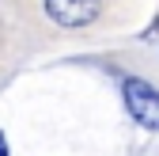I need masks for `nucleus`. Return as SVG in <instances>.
<instances>
[{"instance_id":"f257e3e1","label":"nucleus","mask_w":159,"mask_h":156,"mask_svg":"<svg viewBox=\"0 0 159 156\" xmlns=\"http://www.w3.org/2000/svg\"><path fill=\"white\" fill-rule=\"evenodd\" d=\"M121 95H125V107L136 122H140L144 129H159V91L144 80H136V76H129V80L121 84Z\"/></svg>"},{"instance_id":"f03ea898","label":"nucleus","mask_w":159,"mask_h":156,"mask_svg":"<svg viewBox=\"0 0 159 156\" xmlns=\"http://www.w3.org/2000/svg\"><path fill=\"white\" fill-rule=\"evenodd\" d=\"M98 4L102 0H46V15L53 19V23H61V27H87L95 23V15H98Z\"/></svg>"},{"instance_id":"7ed1b4c3","label":"nucleus","mask_w":159,"mask_h":156,"mask_svg":"<svg viewBox=\"0 0 159 156\" xmlns=\"http://www.w3.org/2000/svg\"><path fill=\"white\" fill-rule=\"evenodd\" d=\"M0 156H8V141H4V133H0Z\"/></svg>"}]
</instances>
